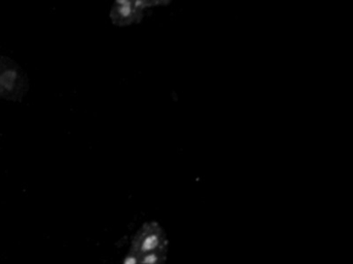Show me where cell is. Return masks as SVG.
<instances>
[{"label":"cell","instance_id":"obj_1","mask_svg":"<svg viewBox=\"0 0 353 264\" xmlns=\"http://www.w3.org/2000/svg\"><path fill=\"white\" fill-rule=\"evenodd\" d=\"M169 241L164 227L157 222H145L132 239L123 264H166Z\"/></svg>","mask_w":353,"mask_h":264},{"label":"cell","instance_id":"obj_2","mask_svg":"<svg viewBox=\"0 0 353 264\" xmlns=\"http://www.w3.org/2000/svg\"><path fill=\"white\" fill-rule=\"evenodd\" d=\"M30 84L26 72L11 58L0 55V98L20 101Z\"/></svg>","mask_w":353,"mask_h":264},{"label":"cell","instance_id":"obj_3","mask_svg":"<svg viewBox=\"0 0 353 264\" xmlns=\"http://www.w3.org/2000/svg\"><path fill=\"white\" fill-rule=\"evenodd\" d=\"M150 6H152L150 2L117 1L111 8L110 18L117 26H129L139 22Z\"/></svg>","mask_w":353,"mask_h":264}]
</instances>
